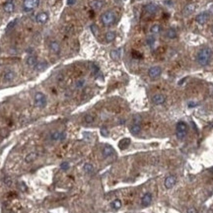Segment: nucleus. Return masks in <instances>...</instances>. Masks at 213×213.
I'll return each mask as SVG.
<instances>
[{
    "label": "nucleus",
    "instance_id": "nucleus-30",
    "mask_svg": "<svg viewBox=\"0 0 213 213\" xmlns=\"http://www.w3.org/2000/svg\"><path fill=\"white\" fill-rule=\"evenodd\" d=\"M84 120L86 123H93L95 120V117H94V115H85Z\"/></svg>",
    "mask_w": 213,
    "mask_h": 213
},
{
    "label": "nucleus",
    "instance_id": "nucleus-26",
    "mask_svg": "<svg viewBox=\"0 0 213 213\" xmlns=\"http://www.w3.org/2000/svg\"><path fill=\"white\" fill-rule=\"evenodd\" d=\"M161 30H162V27L160 26V25L156 24V25H153V26L150 28V33L152 35H157L161 32Z\"/></svg>",
    "mask_w": 213,
    "mask_h": 213
},
{
    "label": "nucleus",
    "instance_id": "nucleus-5",
    "mask_svg": "<svg viewBox=\"0 0 213 213\" xmlns=\"http://www.w3.org/2000/svg\"><path fill=\"white\" fill-rule=\"evenodd\" d=\"M35 105L38 108H45L47 105V98L41 92H38L35 95Z\"/></svg>",
    "mask_w": 213,
    "mask_h": 213
},
{
    "label": "nucleus",
    "instance_id": "nucleus-27",
    "mask_svg": "<svg viewBox=\"0 0 213 213\" xmlns=\"http://www.w3.org/2000/svg\"><path fill=\"white\" fill-rule=\"evenodd\" d=\"M47 66V63L45 61H41V62H38L37 63V65L35 66V69L38 71H43V69H45Z\"/></svg>",
    "mask_w": 213,
    "mask_h": 213
},
{
    "label": "nucleus",
    "instance_id": "nucleus-34",
    "mask_svg": "<svg viewBox=\"0 0 213 213\" xmlns=\"http://www.w3.org/2000/svg\"><path fill=\"white\" fill-rule=\"evenodd\" d=\"M101 133L103 136H108L109 135V131L108 129L106 128V127H103V128H101Z\"/></svg>",
    "mask_w": 213,
    "mask_h": 213
},
{
    "label": "nucleus",
    "instance_id": "nucleus-23",
    "mask_svg": "<svg viewBox=\"0 0 213 213\" xmlns=\"http://www.w3.org/2000/svg\"><path fill=\"white\" fill-rule=\"evenodd\" d=\"M194 10H195V5H194V4H189V5H187L185 7L184 14L186 16H187V15H189V14L193 13Z\"/></svg>",
    "mask_w": 213,
    "mask_h": 213
},
{
    "label": "nucleus",
    "instance_id": "nucleus-20",
    "mask_svg": "<svg viewBox=\"0 0 213 213\" xmlns=\"http://www.w3.org/2000/svg\"><path fill=\"white\" fill-rule=\"evenodd\" d=\"M166 37L168 39H170V40H174V39H176L178 37V34H177V32H176L175 29H173V28H170V29L167 30Z\"/></svg>",
    "mask_w": 213,
    "mask_h": 213
},
{
    "label": "nucleus",
    "instance_id": "nucleus-17",
    "mask_svg": "<svg viewBox=\"0 0 213 213\" xmlns=\"http://www.w3.org/2000/svg\"><path fill=\"white\" fill-rule=\"evenodd\" d=\"M113 154V148L110 145H106L105 147L103 148V156L105 158H108V157L112 156Z\"/></svg>",
    "mask_w": 213,
    "mask_h": 213
},
{
    "label": "nucleus",
    "instance_id": "nucleus-8",
    "mask_svg": "<svg viewBox=\"0 0 213 213\" xmlns=\"http://www.w3.org/2000/svg\"><path fill=\"white\" fill-rule=\"evenodd\" d=\"M48 19H50V16L47 12H40L36 16V21L40 24H45L47 22Z\"/></svg>",
    "mask_w": 213,
    "mask_h": 213
},
{
    "label": "nucleus",
    "instance_id": "nucleus-33",
    "mask_svg": "<svg viewBox=\"0 0 213 213\" xmlns=\"http://www.w3.org/2000/svg\"><path fill=\"white\" fill-rule=\"evenodd\" d=\"M17 21H18V20L16 19V20L12 21V22H11V23H9V24H8V26H7V31H9V30H10L11 28H13L14 26H15V25L17 24Z\"/></svg>",
    "mask_w": 213,
    "mask_h": 213
},
{
    "label": "nucleus",
    "instance_id": "nucleus-3",
    "mask_svg": "<svg viewBox=\"0 0 213 213\" xmlns=\"http://www.w3.org/2000/svg\"><path fill=\"white\" fill-rule=\"evenodd\" d=\"M187 134V124L185 121H179L176 125V135L179 139H184Z\"/></svg>",
    "mask_w": 213,
    "mask_h": 213
},
{
    "label": "nucleus",
    "instance_id": "nucleus-21",
    "mask_svg": "<svg viewBox=\"0 0 213 213\" xmlns=\"http://www.w3.org/2000/svg\"><path fill=\"white\" fill-rule=\"evenodd\" d=\"M141 131V125L138 123H133L132 125L130 126V132L134 134V135H137L139 134Z\"/></svg>",
    "mask_w": 213,
    "mask_h": 213
},
{
    "label": "nucleus",
    "instance_id": "nucleus-24",
    "mask_svg": "<svg viewBox=\"0 0 213 213\" xmlns=\"http://www.w3.org/2000/svg\"><path fill=\"white\" fill-rule=\"evenodd\" d=\"M115 37H117V36H115V32L110 31V32H108V33L105 35V40H106V43H112V41H115Z\"/></svg>",
    "mask_w": 213,
    "mask_h": 213
},
{
    "label": "nucleus",
    "instance_id": "nucleus-2",
    "mask_svg": "<svg viewBox=\"0 0 213 213\" xmlns=\"http://www.w3.org/2000/svg\"><path fill=\"white\" fill-rule=\"evenodd\" d=\"M101 21L104 26L111 27L115 24V14L113 11H106L101 16Z\"/></svg>",
    "mask_w": 213,
    "mask_h": 213
},
{
    "label": "nucleus",
    "instance_id": "nucleus-9",
    "mask_svg": "<svg viewBox=\"0 0 213 213\" xmlns=\"http://www.w3.org/2000/svg\"><path fill=\"white\" fill-rule=\"evenodd\" d=\"M208 19H209V14H208L207 12H202V13L198 14V15L195 17V21L200 25L205 24V23L208 21Z\"/></svg>",
    "mask_w": 213,
    "mask_h": 213
},
{
    "label": "nucleus",
    "instance_id": "nucleus-38",
    "mask_svg": "<svg viewBox=\"0 0 213 213\" xmlns=\"http://www.w3.org/2000/svg\"><path fill=\"white\" fill-rule=\"evenodd\" d=\"M187 213H197V210H196L194 207H191V208H189V209H187Z\"/></svg>",
    "mask_w": 213,
    "mask_h": 213
},
{
    "label": "nucleus",
    "instance_id": "nucleus-13",
    "mask_svg": "<svg viewBox=\"0 0 213 213\" xmlns=\"http://www.w3.org/2000/svg\"><path fill=\"white\" fill-rule=\"evenodd\" d=\"M105 3H106L105 0H93L91 3V6L94 10H100V9L103 8Z\"/></svg>",
    "mask_w": 213,
    "mask_h": 213
},
{
    "label": "nucleus",
    "instance_id": "nucleus-29",
    "mask_svg": "<svg viewBox=\"0 0 213 213\" xmlns=\"http://www.w3.org/2000/svg\"><path fill=\"white\" fill-rule=\"evenodd\" d=\"M84 171L87 174H92V173H93V171H94L93 165H92V164H89V163L85 164V165H84Z\"/></svg>",
    "mask_w": 213,
    "mask_h": 213
},
{
    "label": "nucleus",
    "instance_id": "nucleus-31",
    "mask_svg": "<svg viewBox=\"0 0 213 213\" xmlns=\"http://www.w3.org/2000/svg\"><path fill=\"white\" fill-rule=\"evenodd\" d=\"M111 56H112V58L113 60H117L119 58V52L117 50H112V52H111Z\"/></svg>",
    "mask_w": 213,
    "mask_h": 213
},
{
    "label": "nucleus",
    "instance_id": "nucleus-19",
    "mask_svg": "<svg viewBox=\"0 0 213 213\" xmlns=\"http://www.w3.org/2000/svg\"><path fill=\"white\" fill-rule=\"evenodd\" d=\"M129 144H130V139L129 138H123L119 142V149L124 150L129 146Z\"/></svg>",
    "mask_w": 213,
    "mask_h": 213
},
{
    "label": "nucleus",
    "instance_id": "nucleus-14",
    "mask_svg": "<svg viewBox=\"0 0 213 213\" xmlns=\"http://www.w3.org/2000/svg\"><path fill=\"white\" fill-rule=\"evenodd\" d=\"M157 10H158V7L153 3H149L144 7V11L148 14H155L157 12Z\"/></svg>",
    "mask_w": 213,
    "mask_h": 213
},
{
    "label": "nucleus",
    "instance_id": "nucleus-15",
    "mask_svg": "<svg viewBox=\"0 0 213 213\" xmlns=\"http://www.w3.org/2000/svg\"><path fill=\"white\" fill-rule=\"evenodd\" d=\"M50 52L55 53V54H58V53L60 52V45L58 41H52L50 45Z\"/></svg>",
    "mask_w": 213,
    "mask_h": 213
},
{
    "label": "nucleus",
    "instance_id": "nucleus-16",
    "mask_svg": "<svg viewBox=\"0 0 213 213\" xmlns=\"http://www.w3.org/2000/svg\"><path fill=\"white\" fill-rule=\"evenodd\" d=\"M3 9L6 13H12L14 11V9H15V4H14L13 1H7L4 3Z\"/></svg>",
    "mask_w": 213,
    "mask_h": 213
},
{
    "label": "nucleus",
    "instance_id": "nucleus-10",
    "mask_svg": "<svg viewBox=\"0 0 213 213\" xmlns=\"http://www.w3.org/2000/svg\"><path fill=\"white\" fill-rule=\"evenodd\" d=\"M152 102L155 105H163L166 102V96L163 94H156L152 98Z\"/></svg>",
    "mask_w": 213,
    "mask_h": 213
},
{
    "label": "nucleus",
    "instance_id": "nucleus-22",
    "mask_svg": "<svg viewBox=\"0 0 213 213\" xmlns=\"http://www.w3.org/2000/svg\"><path fill=\"white\" fill-rule=\"evenodd\" d=\"M15 76H16V74L14 71L9 70L4 74V80H5L6 82H10V81H12L14 78H15Z\"/></svg>",
    "mask_w": 213,
    "mask_h": 213
},
{
    "label": "nucleus",
    "instance_id": "nucleus-41",
    "mask_svg": "<svg viewBox=\"0 0 213 213\" xmlns=\"http://www.w3.org/2000/svg\"><path fill=\"white\" fill-rule=\"evenodd\" d=\"M211 30H212V34H213V27H212V29H211Z\"/></svg>",
    "mask_w": 213,
    "mask_h": 213
},
{
    "label": "nucleus",
    "instance_id": "nucleus-7",
    "mask_svg": "<svg viewBox=\"0 0 213 213\" xmlns=\"http://www.w3.org/2000/svg\"><path fill=\"white\" fill-rule=\"evenodd\" d=\"M176 182H177V179L175 176H169L164 180V186L167 189H171L176 185Z\"/></svg>",
    "mask_w": 213,
    "mask_h": 213
},
{
    "label": "nucleus",
    "instance_id": "nucleus-1",
    "mask_svg": "<svg viewBox=\"0 0 213 213\" xmlns=\"http://www.w3.org/2000/svg\"><path fill=\"white\" fill-rule=\"evenodd\" d=\"M211 57H212L211 48L208 47H204L198 50L196 60H197V62L201 66H206L207 64H209L210 60H211Z\"/></svg>",
    "mask_w": 213,
    "mask_h": 213
},
{
    "label": "nucleus",
    "instance_id": "nucleus-25",
    "mask_svg": "<svg viewBox=\"0 0 213 213\" xmlns=\"http://www.w3.org/2000/svg\"><path fill=\"white\" fill-rule=\"evenodd\" d=\"M37 156H38V154L36 152H32V153L27 155L26 158H25V161H26V163H32V162H34L37 159Z\"/></svg>",
    "mask_w": 213,
    "mask_h": 213
},
{
    "label": "nucleus",
    "instance_id": "nucleus-39",
    "mask_svg": "<svg viewBox=\"0 0 213 213\" xmlns=\"http://www.w3.org/2000/svg\"><path fill=\"white\" fill-rule=\"evenodd\" d=\"M197 106V104H196V103H189V108H193V106Z\"/></svg>",
    "mask_w": 213,
    "mask_h": 213
},
{
    "label": "nucleus",
    "instance_id": "nucleus-37",
    "mask_svg": "<svg viewBox=\"0 0 213 213\" xmlns=\"http://www.w3.org/2000/svg\"><path fill=\"white\" fill-rule=\"evenodd\" d=\"M147 41H148V43H149V45H152L154 43V41H155L154 37H149V38H148V40H147Z\"/></svg>",
    "mask_w": 213,
    "mask_h": 213
},
{
    "label": "nucleus",
    "instance_id": "nucleus-12",
    "mask_svg": "<svg viewBox=\"0 0 213 213\" xmlns=\"http://www.w3.org/2000/svg\"><path fill=\"white\" fill-rule=\"evenodd\" d=\"M66 137L65 133L60 132V131H54L50 134V139L53 141H58V140H63Z\"/></svg>",
    "mask_w": 213,
    "mask_h": 213
},
{
    "label": "nucleus",
    "instance_id": "nucleus-40",
    "mask_svg": "<svg viewBox=\"0 0 213 213\" xmlns=\"http://www.w3.org/2000/svg\"><path fill=\"white\" fill-rule=\"evenodd\" d=\"M210 172H211V173H213V168H211V169H210Z\"/></svg>",
    "mask_w": 213,
    "mask_h": 213
},
{
    "label": "nucleus",
    "instance_id": "nucleus-18",
    "mask_svg": "<svg viewBox=\"0 0 213 213\" xmlns=\"http://www.w3.org/2000/svg\"><path fill=\"white\" fill-rule=\"evenodd\" d=\"M37 63H38V58H37L36 55H30V56H28L27 58V64L29 65L30 67H35L37 65Z\"/></svg>",
    "mask_w": 213,
    "mask_h": 213
},
{
    "label": "nucleus",
    "instance_id": "nucleus-32",
    "mask_svg": "<svg viewBox=\"0 0 213 213\" xmlns=\"http://www.w3.org/2000/svg\"><path fill=\"white\" fill-rule=\"evenodd\" d=\"M60 168H61V170L63 171H66L69 169V163L68 162H62L61 165H60Z\"/></svg>",
    "mask_w": 213,
    "mask_h": 213
},
{
    "label": "nucleus",
    "instance_id": "nucleus-36",
    "mask_svg": "<svg viewBox=\"0 0 213 213\" xmlns=\"http://www.w3.org/2000/svg\"><path fill=\"white\" fill-rule=\"evenodd\" d=\"M84 80H80V81H78L77 83H76V87L77 88H82L83 87V85H84Z\"/></svg>",
    "mask_w": 213,
    "mask_h": 213
},
{
    "label": "nucleus",
    "instance_id": "nucleus-28",
    "mask_svg": "<svg viewBox=\"0 0 213 213\" xmlns=\"http://www.w3.org/2000/svg\"><path fill=\"white\" fill-rule=\"evenodd\" d=\"M112 207L113 208V209H115V210H117V209H119L120 207H121V201H120L119 199H115L112 202Z\"/></svg>",
    "mask_w": 213,
    "mask_h": 213
},
{
    "label": "nucleus",
    "instance_id": "nucleus-11",
    "mask_svg": "<svg viewBox=\"0 0 213 213\" xmlns=\"http://www.w3.org/2000/svg\"><path fill=\"white\" fill-rule=\"evenodd\" d=\"M152 202V194L150 193H146L144 195L142 196V199H141V204L142 206L146 207L148 205H150Z\"/></svg>",
    "mask_w": 213,
    "mask_h": 213
},
{
    "label": "nucleus",
    "instance_id": "nucleus-4",
    "mask_svg": "<svg viewBox=\"0 0 213 213\" xmlns=\"http://www.w3.org/2000/svg\"><path fill=\"white\" fill-rule=\"evenodd\" d=\"M40 4V0H24L23 1V9L26 12H30L36 9Z\"/></svg>",
    "mask_w": 213,
    "mask_h": 213
},
{
    "label": "nucleus",
    "instance_id": "nucleus-35",
    "mask_svg": "<svg viewBox=\"0 0 213 213\" xmlns=\"http://www.w3.org/2000/svg\"><path fill=\"white\" fill-rule=\"evenodd\" d=\"M132 55L133 57H136V58H141L142 57V54L138 52H132Z\"/></svg>",
    "mask_w": 213,
    "mask_h": 213
},
{
    "label": "nucleus",
    "instance_id": "nucleus-6",
    "mask_svg": "<svg viewBox=\"0 0 213 213\" xmlns=\"http://www.w3.org/2000/svg\"><path fill=\"white\" fill-rule=\"evenodd\" d=\"M162 73V69L160 66H152L149 68V70H148V75H149L150 78H152V79H156V78H158L160 75H161Z\"/></svg>",
    "mask_w": 213,
    "mask_h": 213
}]
</instances>
